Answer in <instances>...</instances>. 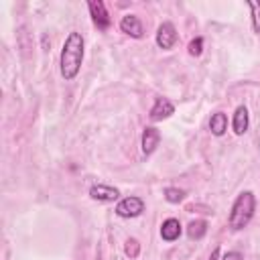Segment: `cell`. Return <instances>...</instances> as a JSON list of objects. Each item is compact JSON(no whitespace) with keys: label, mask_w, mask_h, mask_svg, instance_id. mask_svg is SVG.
<instances>
[{"label":"cell","mask_w":260,"mask_h":260,"mask_svg":"<svg viewBox=\"0 0 260 260\" xmlns=\"http://www.w3.org/2000/svg\"><path fill=\"white\" fill-rule=\"evenodd\" d=\"M87 8H89V14H91L93 24H95L100 30H108L110 24H112V18H110V14H108V10H106V4H104L102 0H91V2L87 4Z\"/></svg>","instance_id":"obj_5"},{"label":"cell","mask_w":260,"mask_h":260,"mask_svg":"<svg viewBox=\"0 0 260 260\" xmlns=\"http://www.w3.org/2000/svg\"><path fill=\"white\" fill-rule=\"evenodd\" d=\"M160 142V130L154 126H146L142 132V154H152Z\"/></svg>","instance_id":"obj_9"},{"label":"cell","mask_w":260,"mask_h":260,"mask_svg":"<svg viewBox=\"0 0 260 260\" xmlns=\"http://www.w3.org/2000/svg\"><path fill=\"white\" fill-rule=\"evenodd\" d=\"M138 250H140V246H138L136 240H128V242H126V254H128V256H132V258L138 256Z\"/></svg>","instance_id":"obj_17"},{"label":"cell","mask_w":260,"mask_h":260,"mask_svg":"<svg viewBox=\"0 0 260 260\" xmlns=\"http://www.w3.org/2000/svg\"><path fill=\"white\" fill-rule=\"evenodd\" d=\"M248 8L252 10V28L260 35V2H248Z\"/></svg>","instance_id":"obj_15"},{"label":"cell","mask_w":260,"mask_h":260,"mask_svg":"<svg viewBox=\"0 0 260 260\" xmlns=\"http://www.w3.org/2000/svg\"><path fill=\"white\" fill-rule=\"evenodd\" d=\"M254 211H256V197L252 191H242L234 203H232V209H230V217H228V223L234 232H240L244 230L250 219L254 217Z\"/></svg>","instance_id":"obj_2"},{"label":"cell","mask_w":260,"mask_h":260,"mask_svg":"<svg viewBox=\"0 0 260 260\" xmlns=\"http://www.w3.org/2000/svg\"><path fill=\"white\" fill-rule=\"evenodd\" d=\"M175 114V106H173V102L169 100V98H156L154 100V104H152V108H150V120L152 122H160V120H167L169 116H173Z\"/></svg>","instance_id":"obj_6"},{"label":"cell","mask_w":260,"mask_h":260,"mask_svg":"<svg viewBox=\"0 0 260 260\" xmlns=\"http://www.w3.org/2000/svg\"><path fill=\"white\" fill-rule=\"evenodd\" d=\"M205 232H207V221L205 219H195L187 225V236L191 240H201L205 236Z\"/></svg>","instance_id":"obj_13"},{"label":"cell","mask_w":260,"mask_h":260,"mask_svg":"<svg viewBox=\"0 0 260 260\" xmlns=\"http://www.w3.org/2000/svg\"><path fill=\"white\" fill-rule=\"evenodd\" d=\"M89 197H91L93 201L110 203V201H116V199L120 197V191H118L116 187H110V185H102V183H98V185H91V189H89Z\"/></svg>","instance_id":"obj_8"},{"label":"cell","mask_w":260,"mask_h":260,"mask_svg":"<svg viewBox=\"0 0 260 260\" xmlns=\"http://www.w3.org/2000/svg\"><path fill=\"white\" fill-rule=\"evenodd\" d=\"M83 53H85V41L83 35L77 30H71L65 37V43L61 47V57H59V71L65 81H73L83 65Z\"/></svg>","instance_id":"obj_1"},{"label":"cell","mask_w":260,"mask_h":260,"mask_svg":"<svg viewBox=\"0 0 260 260\" xmlns=\"http://www.w3.org/2000/svg\"><path fill=\"white\" fill-rule=\"evenodd\" d=\"M181 232H183V228H181V221H179L177 217H169V219H165L162 225H160V238H162L165 242H175V240H179Z\"/></svg>","instance_id":"obj_10"},{"label":"cell","mask_w":260,"mask_h":260,"mask_svg":"<svg viewBox=\"0 0 260 260\" xmlns=\"http://www.w3.org/2000/svg\"><path fill=\"white\" fill-rule=\"evenodd\" d=\"M209 130L213 136H223L228 132V116L223 112H215L209 118Z\"/></svg>","instance_id":"obj_12"},{"label":"cell","mask_w":260,"mask_h":260,"mask_svg":"<svg viewBox=\"0 0 260 260\" xmlns=\"http://www.w3.org/2000/svg\"><path fill=\"white\" fill-rule=\"evenodd\" d=\"M221 260H244V256H242L238 250H230V252H225V254L221 256Z\"/></svg>","instance_id":"obj_18"},{"label":"cell","mask_w":260,"mask_h":260,"mask_svg":"<svg viewBox=\"0 0 260 260\" xmlns=\"http://www.w3.org/2000/svg\"><path fill=\"white\" fill-rule=\"evenodd\" d=\"M250 126V114H248V108L246 106H238L236 112H234V118H232V128L238 136H242Z\"/></svg>","instance_id":"obj_11"},{"label":"cell","mask_w":260,"mask_h":260,"mask_svg":"<svg viewBox=\"0 0 260 260\" xmlns=\"http://www.w3.org/2000/svg\"><path fill=\"white\" fill-rule=\"evenodd\" d=\"M165 199L169 203H181L185 199V191L179 189V187H167L165 189Z\"/></svg>","instance_id":"obj_14"},{"label":"cell","mask_w":260,"mask_h":260,"mask_svg":"<svg viewBox=\"0 0 260 260\" xmlns=\"http://www.w3.org/2000/svg\"><path fill=\"white\" fill-rule=\"evenodd\" d=\"M144 211V201L136 195H130V197H124L116 203V215L118 217H124V219H132V217H138L142 215Z\"/></svg>","instance_id":"obj_3"},{"label":"cell","mask_w":260,"mask_h":260,"mask_svg":"<svg viewBox=\"0 0 260 260\" xmlns=\"http://www.w3.org/2000/svg\"><path fill=\"white\" fill-rule=\"evenodd\" d=\"M154 41H156V47L162 49V51L173 49L175 43H177V28H175V24H173L171 20L160 22L158 28H156V37H154Z\"/></svg>","instance_id":"obj_4"},{"label":"cell","mask_w":260,"mask_h":260,"mask_svg":"<svg viewBox=\"0 0 260 260\" xmlns=\"http://www.w3.org/2000/svg\"><path fill=\"white\" fill-rule=\"evenodd\" d=\"M207 260H219V248H217V246L211 250V254H209V258H207Z\"/></svg>","instance_id":"obj_19"},{"label":"cell","mask_w":260,"mask_h":260,"mask_svg":"<svg viewBox=\"0 0 260 260\" xmlns=\"http://www.w3.org/2000/svg\"><path fill=\"white\" fill-rule=\"evenodd\" d=\"M120 30L132 39H140L144 35V28H142V22L136 14H124L120 18Z\"/></svg>","instance_id":"obj_7"},{"label":"cell","mask_w":260,"mask_h":260,"mask_svg":"<svg viewBox=\"0 0 260 260\" xmlns=\"http://www.w3.org/2000/svg\"><path fill=\"white\" fill-rule=\"evenodd\" d=\"M201 51H203V39H201V37H197V39H193V41L189 43V55L199 57V55H201Z\"/></svg>","instance_id":"obj_16"}]
</instances>
